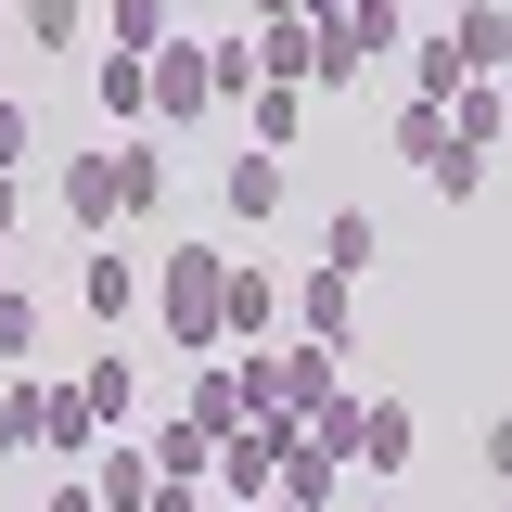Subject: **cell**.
Masks as SVG:
<instances>
[{"mask_svg": "<svg viewBox=\"0 0 512 512\" xmlns=\"http://www.w3.org/2000/svg\"><path fill=\"white\" fill-rule=\"evenodd\" d=\"M218 282H231L218 244H167L154 256V333H167L180 359H218V346H231V333H218Z\"/></svg>", "mask_w": 512, "mask_h": 512, "instance_id": "cell-1", "label": "cell"}, {"mask_svg": "<svg viewBox=\"0 0 512 512\" xmlns=\"http://www.w3.org/2000/svg\"><path fill=\"white\" fill-rule=\"evenodd\" d=\"M397 52H410V13H397V0H346V13L320 26V90H359V77L397 64Z\"/></svg>", "mask_w": 512, "mask_h": 512, "instance_id": "cell-2", "label": "cell"}, {"mask_svg": "<svg viewBox=\"0 0 512 512\" xmlns=\"http://www.w3.org/2000/svg\"><path fill=\"white\" fill-rule=\"evenodd\" d=\"M256 372H269V410H282V423H308V410L346 397V346H308V333H295V346H256Z\"/></svg>", "mask_w": 512, "mask_h": 512, "instance_id": "cell-3", "label": "cell"}, {"mask_svg": "<svg viewBox=\"0 0 512 512\" xmlns=\"http://www.w3.org/2000/svg\"><path fill=\"white\" fill-rule=\"evenodd\" d=\"M256 423H269V500H308V512L346 500V461H333L308 423H282V410H256Z\"/></svg>", "mask_w": 512, "mask_h": 512, "instance_id": "cell-4", "label": "cell"}, {"mask_svg": "<svg viewBox=\"0 0 512 512\" xmlns=\"http://www.w3.org/2000/svg\"><path fill=\"white\" fill-rule=\"evenodd\" d=\"M295 320V295H282V269H256V256H231V282H218V333L231 346H269Z\"/></svg>", "mask_w": 512, "mask_h": 512, "instance_id": "cell-5", "label": "cell"}, {"mask_svg": "<svg viewBox=\"0 0 512 512\" xmlns=\"http://www.w3.org/2000/svg\"><path fill=\"white\" fill-rule=\"evenodd\" d=\"M244 39H256V77L269 90H320V26L308 13H256Z\"/></svg>", "mask_w": 512, "mask_h": 512, "instance_id": "cell-6", "label": "cell"}, {"mask_svg": "<svg viewBox=\"0 0 512 512\" xmlns=\"http://www.w3.org/2000/svg\"><path fill=\"white\" fill-rule=\"evenodd\" d=\"M154 64V116L192 128V116H218V90H205V39H167V52H141Z\"/></svg>", "mask_w": 512, "mask_h": 512, "instance_id": "cell-7", "label": "cell"}, {"mask_svg": "<svg viewBox=\"0 0 512 512\" xmlns=\"http://www.w3.org/2000/svg\"><path fill=\"white\" fill-rule=\"evenodd\" d=\"M448 141H461V154H500L512 141V77H461V90H448Z\"/></svg>", "mask_w": 512, "mask_h": 512, "instance_id": "cell-8", "label": "cell"}, {"mask_svg": "<svg viewBox=\"0 0 512 512\" xmlns=\"http://www.w3.org/2000/svg\"><path fill=\"white\" fill-rule=\"evenodd\" d=\"M295 333H308V346H346V333H359V269H308V282H295Z\"/></svg>", "mask_w": 512, "mask_h": 512, "instance_id": "cell-9", "label": "cell"}, {"mask_svg": "<svg viewBox=\"0 0 512 512\" xmlns=\"http://www.w3.org/2000/svg\"><path fill=\"white\" fill-rule=\"evenodd\" d=\"M52 192L77 231H116V154H52Z\"/></svg>", "mask_w": 512, "mask_h": 512, "instance_id": "cell-10", "label": "cell"}, {"mask_svg": "<svg viewBox=\"0 0 512 512\" xmlns=\"http://www.w3.org/2000/svg\"><path fill=\"white\" fill-rule=\"evenodd\" d=\"M39 448H52V461H90V448H103V410H90V384H39Z\"/></svg>", "mask_w": 512, "mask_h": 512, "instance_id": "cell-11", "label": "cell"}, {"mask_svg": "<svg viewBox=\"0 0 512 512\" xmlns=\"http://www.w3.org/2000/svg\"><path fill=\"white\" fill-rule=\"evenodd\" d=\"M410 448H423V423H410V397H359V448H346V461H359V474H397Z\"/></svg>", "mask_w": 512, "mask_h": 512, "instance_id": "cell-12", "label": "cell"}, {"mask_svg": "<svg viewBox=\"0 0 512 512\" xmlns=\"http://www.w3.org/2000/svg\"><path fill=\"white\" fill-rule=\"evenodd\" d=\"M448 52L474 64V77H512V0H461V26H448Z\"/></svg>", "mask_w": 512, "mask_h": 512, "instance_id": "cell-13", "label": "cell"}, {"mask_svg": "<svg viewBox=\"0 0 512 512\" xmlns=\"http://www.w3.org/2000/svg\"><path fill=\"white\" fill-rule=\"evenodd\" d=\"M205 487H218V500H269V423H231V436H218V474H205Z\"/></svg>", "mask_w": 512, "mask_h": 512, "instance_id": "cell-14", "label": "cell"}, {"mask_svg": "<svg viewBox=\"0 0 512 512\" xmlns=\"http://www.w3.org/2000/svg\"><path fill=\"white\" fill-rule=\"evenodd\" d=\"M90 500H103V512H141V500H154V448H116V436H103V448H90Z\"/></svg>", "mask_w": 512, "mask_h": 512, "instance_id": "cell-15", "label": "cell"}, {"mask_svg": "<svg viewBox=\"0 0 512 512\" xmlns=\"http://www.w3.org/2000/svg\"><path fill=\"white\" fill-rule=\"evenodd\" d=\"M116 218H167V154H154L141 128L116 141Z\"/></svg>", "mask_w": 512, "mask_h": 512, "instance_id": "cell-16", "label": "cell"}, {"mask_svg": "<svg viewBox=\"0 0 512 512\" xmlns=\"http://www.w3.org/2000/svg\"><path fill=\"white\" fill-rule=\"evenodd\" d=\"M90 103H103L116 128H141V116H154V64H141V52H103V64H90Z\"/></svg>", "mask_w": 512, "mask_h": 512, "instance_id": "cell-17", "label": "cell"}, {"mask_svg": "<svg viewBox=\"0 0 512 512\" xmlns=\"http://www.w3.org/2000/svg\"><path fill=\"white\" fill-rule=\"evenodd\" d=\"M154 474H180V487H205V474H218V436H205L192 410H167V423H154Z\"/></svg>", "mask_w": 512, "mask_h": 512, "instance_id": "cell-18", "label": "cell"}, {"mask_svg": "<svg viewBox=\"0 0 512 512\" xmlns=\"http://www.w3.org/2000/svg\"><path fill=\"white\" fill-rule=\"evenodd\" d=\"M77 308H90V320H128V308H141V256H90V269H77Z\"/></svg>", "mask_w": 512, "mask_h": 512, "instance_id": "cell-19", "label": "cell"}, {"mask_svg": "<svg viewBox=\"0 0 512 512\" xmlns=\"http://www.w3.org/2000/svg\"><path fill=\"white\" fill-rule=\"evenodd\" d=\"M372 256H384V231L359 218V205H333V218H320V269H372Z\"/></svg>", "mask_w": 512, "mask_h": 512, "instance_id": "cell-20", "label": "cell"}, {"mask_svg": "<svg viewBox=\"0 0 512 512\" xmlns=\"http://www.w3.org/2000/svg\"><path fill=\"white\" fill-rule=\"evenodd\" d=\"M205 90H218V103H256V90H269V77H256V39H205Z\"/></svg>", "mask_w": 512, "mask_h": 512, "instance_id": "cell-21", "label": "cell"}, {"mask_svg": "<svg viewBox=\"0 0 512 512\" xmlns=\"http://www.w3.org/2000/svg\"><path fill=\"white\" fill-rule=\"evenodd\" d=\"M231 218H269V205H282V154H231Z\"/></svg>", "mask_w": 512, "mask_h": 512, "instance_id": "cell-22", "label": "cell"}, {"mask_svg": "<svg viewBox=\"0 0 512 512\" xmlns=\"http://www.w3.org/2000/svg\"><path fill=\"white\" fill-rule=\"evenodd\" d=\"M77 384H90V410H103V436H116L128 410H141V359H90Z\"/></svg>", "mask_w": 512, "mask_h": 512, "instance_id": "cell-23", "label": "cell"}, {"mask_svg": "<svg viewBox=\"0 0 512 512\" xmlns=\"http://www.w3.org/2000/svg\"><path fill=\"white\" fill-rule=\"evenodd\" d=\"M39 346H52V308H39V295H13V282H0V359H39Z\"/></svg>", "mask_w": 512, "mask_h": 512, "instance_id": "cell-24", "label": "cell"}, {"mask_svg": "<svg viewBox=\"0 0 512 512\" xmlns=\"http://www.w3.org/2000/svg\"><path fill=\"white\" fill-rule=\"evenodd\" d=\"M384 141H397L410 167H436V154H448V103H397V128H384Z\"/></svg>", "mask_w": 512, "mask_h": 512, "instance_id": "cell-25", "label": "cell"}, {"mask_svg": "<svg viewBox=\"0 0 512 512\" xmlns=\"http://www.w3.org/2000/svg\"><path fill=\"white\" fill-rule=\"evenodd\" d=\"M461 77H474V64L448 52V39H410V103H448V90H461Z\"/></svg>", "mask_w": 512, "mask_h": 512, "instance_id": "cell-26", "label": "cell"}, {"mask_svg": "<svg viewBox=\"0 0 512 512\" xmlns=\"http://www.w3.org/2000/svg\"><path fill=\"white\" fill-rule=\"evenodd\" d=\"M103 26H116V52H167V39H180V26H167V0H116Z\"/></svg>", "mask_w": 512, "mask_h": 512, "instance_id": "cell-27", "label": "cell"}, {"mask_svg": "<svg viewBox=\"0 0 512 512\" xmlns=\"http://www.w3.org/2000/svg\"><path fill=\"white\" fill-rule=\"evenodd\" d=\"M13 13H26L39 52H77V26H90V0H13Z\"/></svg>", "mask_w": 512, "mask_h": 512, "instance_id": "cell-28", "label": "cell"}, {"mask_svg": "<svg viewBox=\"0 0 512 512\" xmlns=\"http://www.w3.org/2000/svg\"><path fill=\"white\" fill-rule=\"evenodd\" d=\"M39 448V384H0V461Z\"/></svg>", "mask_w": 512, "mask_h": 512, "instance_id": "cell-29", "label": "cell"}, {"mask_svg": "<svg viewBox=\"0 0 512 512\" xmlns=\"http://www.w3.org/2000/svg\"><path fill=\"white\" fill-rule=\"evenodd\" d=\"M295 128H308V90H256V154H282Z\"/></svg>", "mask_w": 512, "mask_h": 512, "instance_id": "cell-30", "label": "cell"}, {"mask_svg": "<svg viewBox=\"0 0 512 512\" xmlns=\"http://www.w3.org/2000/svg\"><path fill=\"white\" fill-rule=\"evenodd\" d=\"M423 180H436L448 205H474V192H487V154H461V141H448V154H436V167H423Z\"/></svg>", "mask_w": 512, "mask_h": 512, "instance_id": "cell-31", "label": "cell"}, {"mask_svg": "<svg viewBox=\"0 0 512 512\" xmlns=\"http://www.w3.org/2000/svg\"><path fill=\"white\" fill-rule=\"evenodd\" d=\"M26 154H39V116H26V103H0V180H26Z\"/></svg>", "mask_w": 512, "mask_h": 512, "instance_id": "cell-32", "label": "cell"}, {"mask_svg": "<svg viewBox=\"0 0 512 512\" xmlns=\"http://www.w3.org/2000/svg\"><path fill=\"white\" fill-rule=\"evenodd\" d=\"M474 474H487V487H512V410L487 423V436H474Z\"/></svg>", "mask_w": 512, "mask_h": 512, "instance_id": "cell-33", "label": "cell"}, {"mask_svg": "<svg viewBox=\"0 0 512 512\" xmlns=\"http://www.w3.org/2000/svg\"><path fill=\"white\" fill-rule=\"evenodd\" d=\"M141 512H205V487H180V474H154V500Z\"/></svg>", "mask_w": 512, "mask_h": 512, "instance_id": "cell-34", "label": "cell"}, {"mask_svg": "<svg viewBox=\"0 0 512 512\" xmlns=\"http://www.w3.org/2000/svg\"><path fill=\"white\" fill-rule=\"evenodd\" d=\"M39 512H103V500H90V474H52V500H39Z\"/></svg>", "mask_w": 512, "mask_h": 512, "instance_id": "cell-35", "label": "cell"}, {"mask_svg": "<svg viewBox=\"0 0 512 512\" xmlns=\"http://www.w3.org/2000/svg\"><path fill=\"white\" fill-rule=\"evenodd\" d=\"M13 231H26V180H0V244H13Z\"/></svg>", "mask_w": 512, "mask_h": 512, "instance_id": "cell-36", "label": "cell"}, {"mask_svg": "<svg viewBox=\"0 0 512 512\" xmlns=\"http://www.w3.org/2000/svg\"><path fill=\"white\" fill-rule=\"evenodd\" d=\"M256 512H308V500H256Z\"/></svg>", "mask_w": 512, "mask_h": 512, "instance_id": "cell-37", "label": "cell"}, {"mask_svg": "<svg viewBox=\"0 0 512 512\" xmlns=\"http://www.w3.org/2000/svg\"><path fill=\"white\" fill-rule=\"evenodd\" d=\"M359 512H384V500H359Z\"/></svg>", "mask_w": 512, "mask_h": 512, "instance_id": "cell-38", "label": "cell"}, {"mask_svg": "<svg viewBox=\"0 0 512 512\" xmlns=\"http://www.w3.org/2000/svg\"><path fill=\"white\" fill-rule=\"evenodd\" d=\"M500 512H512V500H500Z\"/></svg>", "mask_w": 512, "mask_h": 512, "instance_id": "cell-39", "label": "cell"}]
</instances>
